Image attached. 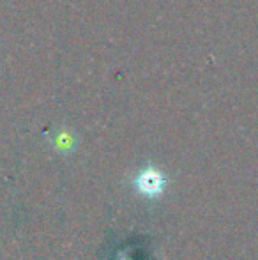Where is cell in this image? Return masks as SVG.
Instances as JSON below:
<instances>
[{
	"instance_id": "obj_1",
	"label": "cell",
	"mask_w": 258,
	"mask_h": 260,
	"mask_svg": "<svg viewBox=\"0 0 258 260\" xmlns=\"http://www.w3.org/2000/svg\"><path fill=\"white\" fill-rule=\"evenodd\" d=\"M165 184H166L165 175L154 167H147L136 177V188L147 197L159 195L163 191V188H165Z\"/></svg>"
}]
</instances>
